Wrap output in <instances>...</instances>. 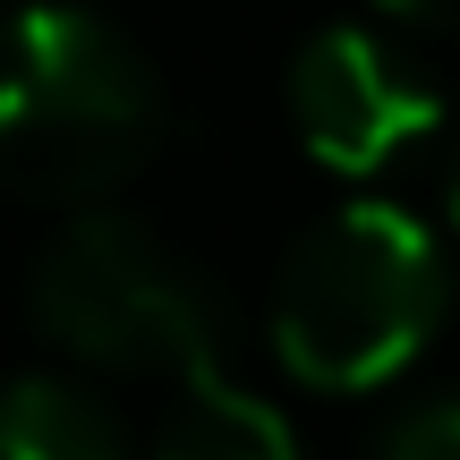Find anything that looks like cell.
Segmentation results:
<instances>
[{"label":"cell","instance_id":"277c9868","mask_svg":"<svg viewBox=\"0 0 460 460\" xmlns=\"http://www.w3.org/2000/svg\"><path fill=\"white\" fill-rule=\"evenodd\" d=\"M290 119L298 146L315 154L324 171H384L393 154H410L418 137L444 119L435 85L418 68H401L376 34L358 26H324L307 51L290 60Z\"/></svg>","mask_w":460,"mask_h":460},{"label":"cell","instance_id":"3957f363","mask_svg":"<svg viewBox=\"0 0 460 460\" xmlns=\"http://www.w3.org/2000/svg\"><path fill=\"white\" fill-rule=\"evenodd\" d=\"M34 324L85 367H214V307L205 290L146 239L137 222L85 214L34 264Z\"/></svg>","mask_w":460,"mask_h":460},{"label":"cell","instance_id":"6da1fadb","mask_svg":"<svg viewBox=\"0 0 460 460\" xmlns=\"http://www.w3.org/2000/svg\"><path fill=\"white\" fill-rule=\"evenodd\" d=\"M163 137L154 68L85 9L0 17V180L26 197H102Z\"/></svg>","mask_w":460,"mask_h":460},{"label":"cell","instance_id":"7a4b0ae2","mask_svg":"<svg viewBox=\"0 0 460 460\" xmlns=\"http://www.w3.org/2000/svg\"><path fill=\"white\" fill-rule=\"evenodd\" d=\"M444 298V247L401 205H341L290 247L273 281V349L315 393H367L435 341Z\"/></svg>","mask_w":460,"mask_h":460},{"label":"cell","instance_id":"9c48e42d","mask_svg":"<svg viewBox=\"0 0 460 460\" xmlns=\"http://www.w3.org/2000/svg\"><path fill=\"white\" fill-rule=\"evenodd\" d=\"M452 222H460V163H452Z\"/></svg>","mask_w":460,"mask_h":460},{"label":"cell","instance_id":"ba28073f","mask_svg":"<svg viewBox=\"0 0 460 460\" xmlns=\"http://www.w3.org/2000/svg\"><path fill=\"white\" fill-rule=\"evenodd\" d=\"M384 17H401V26H427V34H444L460 26V0H376Z\"/></svg>","mask_w":460,"mask_h":460},{"label":"cell","instance_id":"5b68a950","mask_svg":"<svg viewBox=\"0 0 460 460\" xmlns=\"http://www.w3.org/2000/svg\"><path fill=\"white\" fill-rule=\"evenodd\" d=\"M154 460H298V444L281 427V410H264L256 393L222 384V367H197Z\"/></svg>","mask_w":460,"mask_h":460},{"label":"cell","instance_id":"52a82bcc","mask_svg":"<svg viewBox=\"0 0 460 460\" xmlns=\"http://www.w3.org/2000/svg\"><path fill=\"white\" fill-rule=\"evenodd\" d=\"M376 460H460V393L401 410L393 427H384V452Z\"/></svg>","mask_w":460,"mask_h":460},{"label":"cell","instance_id":"8992f818","mask_svg":"<svg viewBox=\"0 0 460 460\" xmlns=\"http://www.w3.org/2000/svg\"><path fill=\"white\" fill-rule=\"evenodd\" d=\"M0 460H128L111 410L85 401L77 384L17 376L0 384Z\"/></svg>","mask_w":460,"mask_h":460}]
</instances>
